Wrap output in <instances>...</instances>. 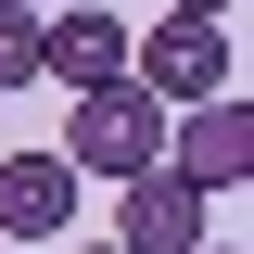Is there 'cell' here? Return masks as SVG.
<instances>
[{"label":"cell","mask_w":254,"mask_h":254,"mask_svg":"<svg viewBox=\"0 0 254 254\" xmlns=\"http://www.w3.org/2000/svg\"><path fill=\"white\" fill-rule=\"evenodd\" d=\"M51 153L76 165V190H89V178L127 190V178H153V165H165V102H140V89L115 76V89L64 102V140H51Z\"/></svg>","instance_id":"1"},{"label":"cell","mask_w":254,"mask_h":254,"mask_svg":"<svg viewBox=\"0 0 254 254\" xmlns=\"http://www.w3.org/2000/svg\"><path fill=\"white\" fill-rule=\"evenodd\" d=\"M127 89L165 102V115H190V102H229V26H190V13H165L153 38H127Z\"/></svg>","instance_id":"2"},{"label":"cell","mask_w":254,"mask_h":254,"mask_svg":"<svg viewBox=\"0 0 254 254\" xmlns=\"http://www.w3.org/2000/svg\"><path fill=\"white\" fill-rule=\"evenodd\" d=\"M115 76H127V26L102 0H51V13H38V89L89 102V89H115Z\"/></svg>","instance_id":"3"},{"label":"cell","mask_w":254,"mask_h":254,"mask_svg":"<svg viewBox=\"0 0 254 254\" xmlns=\"http://www.w3.org/2000/svg\"><path fill=\"white\" fill-rule=\"evenodd\" d=\"M165 178H190L203 203L242 190L254 178V102H190V115H165Z\"/></svg>","instance_id":"4"},{"label":"cell","mask_w":254,"mask_h":254,"mask_svg":"<svg viewBox=\"0 0 254 254\" xmlns=\"http://www.w3.org/2000/svg\"><path fill=\"white\" fill-rule=\"evenodd\" d=\"M115 254H203V190L190 178H127L115 190Z\"/></svg>","instance_id":"5"},{"label":"cell","mask_w":254,"mask_h":254,"mask_svg":"<svg viewBox=\"0 0 254 254\" xmlns=\"http://www.w3.org/2000/svg\"><path fill=\"white\" fill-rule=\"evenodd\" d=\"M76 229V165L64 153H0V242H64Z\"/></svg>","instance_id":"6"},{"label":"cell","mask_w":254,"mask_h":254,"mask_svg":"<svg viewBox=\"0 0 254 254\" xmlns=\"http://www.w3.org/2000/svg\"><path fill=\"white\" fill-rule=\"evenodd\" d=\"M0 89H38V13L0 0Z\"/></svg>","instance_id":"7"},{"label":"cell","mask_w":254,"mask_h":254,"mask_svg":"<svg viewBox=\"0 0 254 254\" xmlns=\"http://www.w3.org/2000/svg\"><path fill=\"white\" fill-rule=\"evenodd\" d=\"M165 13H190V26H229V0H165Z\"/></svg>","instance_id":"8"},{"label":"cell","mask_w":254,"mask_h":254,"mask_svg":"<svg viewBox=\"0 0 254 254\" xmlns=\"http://www.w3.org/2000/svg\"><path fill=\"white\" fill-rule=\"evenodd\" d=\"M13 13H51V0H13Z\"/></svg>","instance_id":"9"},{"label":"cell","mask_w":254,"mask_h":254,"mask_svg":"<svg viewBox=\"0 0 254 254\" xmlns=\"http://www.w3.org/2000/svg\"><path fill=\"white\" fill-rule=\"evenodd\" d=\"M203 254H242V242H203Z\"/></svg>","instance_id":"10"},{"label":"cell","mask_w":254,"mask_h":254,"mask_svg":"<svg viewBox=\"0 0 254 254\" xmlns=\"http://www.w3.org/2000/svg\"><path fill=\"white\" fill-rule=\"evenodd\" d=\"M76 254H115V242H76Z\"/></svg>","instance_id":"11"}]
</instances>
